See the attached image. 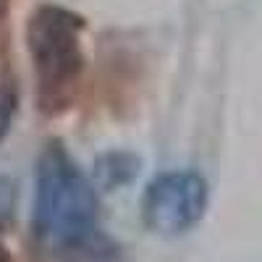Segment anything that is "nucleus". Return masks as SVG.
Segmentation results:
<instances>
[{"instance_id": "f257e3e1", "label": "nucleus", "mask_w": 262, "mask_h": 262, "mask_svg": "<svg viewBox=\"0 0 262 262\" xmlns=\"http://www.w3.org/2000/svg\"><path fill=\"white\" fill-rule=\"evenodd\" d=\"M32 236L55 262H95L113 252L95 186L58 142L48 144L37 163Z\"/></svg>"}, {"instance_id": "f03ea898", "label": "nucleus", "mask_w": 262, "mask_h": 262, "mask_svg": "<svg viewBox=\"0 0 262 262\" xmlns=\"http://www.w3.org/2000/svg\"><path fill=\"white\" fill-rule=\"evenodd\" d=\"M84 21L60 6H42L27 29L29 55L34 63L39 111L55 116L71 105L84 69L81 53Z\"/></svg>"}, {"instance_id": "7ed1b4c3", "label": "nucleus", "mask_w": 262, "mask_h": 262, "mask_svg": "<svg viewBox=\"0 0 262 262\" xmlns=\"http://www.w3.org/2000/svg\"><path fill=\"white\" fill-rule=\"evenodd\" d=\"M207 210V181L196 170H168L152 179L142 215L149 231L160 236H181L202 221Z\"/></svg>"}, {"instance_id": "20e7f679", "label": "nucleus", "mask_w": 262, "mask_h": 262, "mask_svg": "<svg viewBox=\"0 0 262 262\" xmlns=\"http://www.w3.org/2000/svg\"><path fill=\"white\" fill-rule=\"evenodd\" d=\"M13 215V184L11 181H0V217H11Z\"/></svg>"}, {"instance_id": "39448f33", "label": "nucleus", "mask_w": 262, "mask_h": 262, "mask_svg": "<svg viewBox=\"0 0 262 262\" xmlns=\"http://www.w3.org/2000/svg\"><path fill=\"white\" fill-rule=\"evenodd\" d=\"M0 262H13V257H11V252L6 249L3 242H0Z\"/></svg>"}, {"instance_id": "423d86ee", "label": "nucleus", "mask_w": 262, "mask_h": 262, "mask_svg": "<svg viewBox=\"0 0 262 262\" xmlns=\"http://www.w3.org/2000/svg\"><path fill=\"white\" fill-rule=\"evenodd\" d=\"M8 3L11 0H0V24L6 21V13H8Z\"/></svg>"}]
</instances>
